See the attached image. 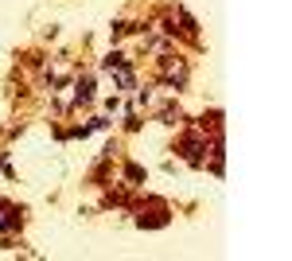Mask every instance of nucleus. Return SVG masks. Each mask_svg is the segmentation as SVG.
I'll list each match as a JSON object with an SVG mask.
<instances>
[{"label": "nucleus", "instance_id": "obj_1", "mask_svg": "<svg viewBox=\"0 0 292 261\" xmlns=\"http://www.w3.org/2000/svg\"><path fill=\"white\" fill-rule=\"evenodd\" d=\"M203 152H206V145L199 141V137H191L187 145H183V156H187L191 164H199V160H203Z\"/></svg>", "mask_w": 292, "mask_h": 261}]
</instances>
